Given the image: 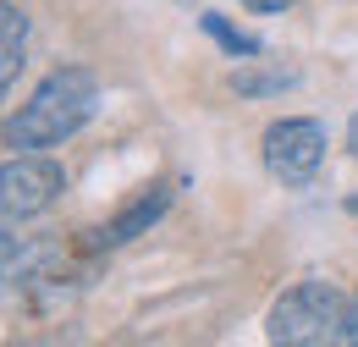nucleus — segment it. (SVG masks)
I'll list each match as a JSON object with an SVG mask.
<instances>
[{
  "label": "nucleus",
  "instance_id": "7ed1b4c3",
  "mask_svg": "<svg viewBox=\"0 0 358 347\" xmlns=\"http://www.w3.org/2000/svg\"><path fill=\"white\" fill-rule=\"evenodd\" d=\"M61 193H66V166L50 149H17L11 160H0V226L45 215Z\"/></svg>",
  "mask_w": 358,
  "mask_h": 347
},
{
  "label": "nucleus",
  "instance_id": "9d476101",
  "mask_svg": "<svg viewBox=\"0 0 358 347\" xmlns=\"http://www.w3.org/2000/svg\"><path fill=\"white\" fill-rule=\"evenodd\" d=\"M348 149L358 155V111H353V122H348Z\"/></svg>",
  "mask_w": 358,
  "mask_h": 347
},
{
  "label": "nucleus",
  "instance_id": "f8f14e48",
  "mask_svg": "<svg viewBox=\"0 0 358 347\" xmlns=\"http://www.w3.org/2000/svg\"><path fill=\"white\" fill-rule=\"evenodd\" d=\"M348 215H358V193H353V199H348Z\"/></svg>",
  "mask_w": 358,
  "mask_h": 347
},
{
  "label": "nucleus",
  "instance_id": "9b49d317",
  "mask_svg": "<svg viewBox=\"0 0 358 347\" xmlns=\"http://www.w3.org/2000/svg\"><path fill=\"white\" fill-rule=\"evenodd\" d=\"M6 254H11V237H6V226H0V260H6Z\"/></svg>",
  "mask_w": 358,
  "mask_h": 347
},
{
  "label": "nucleus",
  "instance_id": "f257e3e1",
  "mask_svg": "<svg viewBox=\"0 0 358 347\" xmlns=\"http://www.w3.org/2000/svg\"><path fill=\"white\" fill-rule=\"evenodd\" d=\"M94 111H99V78L89 66H55L0 122V143L6 149H55V143H66L89 127Z\"/></svg>",
  "mask_w": 358,
  "mask_h": 347
},
{
  "label": "nucleus",
  "instance_id": "39448f33",
  "mask_svg": "<svg viewBox=\"0 0 358 347\" xmlns=\"http://www.w3.org/2000/svg\"><path fill=\"white\" fill-rule=\"evenodd\" d=\"M171 199H177V187H171V182H149V187H138L133 199H127L116 215L94 232V243H99V248H122V243H133V237H149V226H160V220H166Z\"/></svg>",
  "mask_w": 358,
  "mask_h": 347
},
{
  "label": "nucleus",
  "instance_id": "6e6552de",
  "mask_svg": "<svg viewBox=\"0 0 358 347\" xmlns=\"http://www.w3.org/2000/svg\"><path fill=\"white\" fill-rule=\"evenodd\" d=\"M199 28H204L210 39L221 44V50L231 55V61H248V55H265V39H259V34H243V28H231V22H226L221 11H199Z\"/></svg>",
  "mask_w": 358,
  "mask_h": 347
},
{
  "label": "nucleus",
  "instance_id": "1a4fd4ad",
  "mask_svg": "<svg viewBox=\"0 0 358 347\" xmlns=\"http://www.w3.org/2000/svg\"><path fill=\"white\" fill-rule=\"evenodd\" d=\"M237 6H248V11H292L298 0H237Z\"/></svg>",
  "mask_w": 358,
  "mask_h": 347
},
{
  "label": "nucleus",
  "instance_id": "f03ea898",
  "mask_svg": "<svg viewBox=\"0 0 358 347\" xmlns=\"http://www.w3.org/2000/svg\"><path fill=\"white\" fill-rule=\"evenodd\" d=\"M265 337L275 347H353L358 342V304L336 281H298L265 314Z\"/></svg>",
  "mask_w": 358,
  "mask_h": 347
},
{
  "label": "nucleus",
  "instance_id": "423d86ee",
  "mask_svg": "<svg viewBox=\"0 0 358 347\" xmlns=\"http://www.w3.org/2000/svg\"><path fill=\"white\" fill-rule=\"evenodd\" d=\"M28 11L22 6H11V0H0V105H6V94L17 88L22 78V66H28Z\"/></svg>",
  "mask_w": 358,
  "mask_h": 347
},
{
  "label": "nucleus",
  "instance_id": "ddd939ff",
  "mask_svg": "<svg viewBox=\"0 0 358 347\" xmlns=\"http://www.w3.org/2000/svg\"><path fill=\"white\" fill-rule=\"evenodd\" d=\"M353 304H358V298H353Z\"/></svg>",
  "mask_w": 358,
  "mask_h": 347
},
{
  "label": "nucleus",
  "instance_id": "20e7f679",
  "mask_svg": "<svg viewBox=\"0 0 358 347\" xmlns=\"http://www.w3.org/2000/svg\"><path fill=\"white\" fill-rule=\"evenodd\" d=\"M325 149H331V132L314 116H281L259 138V160L281 187H309L325 171Z\"/></svg>",
  "mask_w": 358,
  "mask_h": 347
},
{
  "label": "nucleus",
  "instance_id": "0eeeda50",
  "mask_svg": "<svg viewBox=\"0 0 358 347\" xmlns=\"http://www.w3.org/2000/svg\"><path fill=\"white\" fill-rule=\"evenodd\" d=\"M298 83V66H281V61H243L237 72H231V94H243V99H270V94H281V88Z\"/></svg>",
  "mask_w": 358,
  "mask_h": 347
}]
</instances>
